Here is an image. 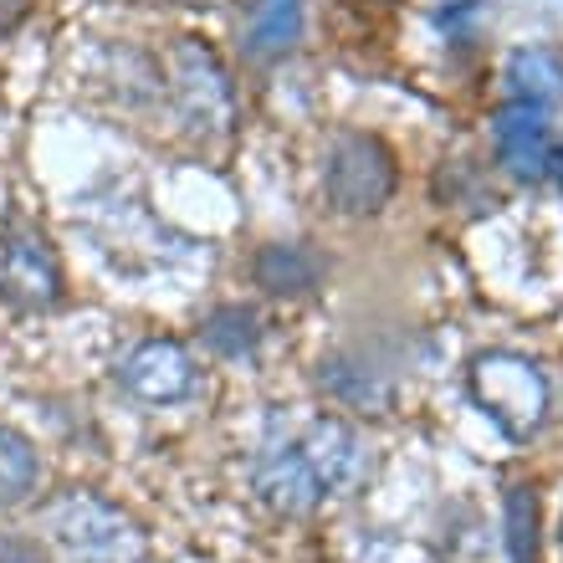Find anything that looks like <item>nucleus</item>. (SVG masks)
<instances>
[{
	"label": "nucleus",
	"mask_w": 563,
	"mask_h": 563,
	"mask_svg": "<svg viewBox=\"0 0 563 563\" xmlns=\"http://www.w3.org/2000/svg\"><path fill=\"white\" fill-rule=\"evenodd\" d=\"M395 185H400V169L385 139L364 134V129L333 134L323 154V195L339 216H354V221L379 216L395 200Z\"/></svg>",
	"instance_id": "obj_2"
},
{
	"label": "nucleus",
	"mask_w": 563,
	"mask_h": 563,
	"mask_svg": "<svg viewBox=\"0 0 563 563\" xmlns=\"http://www.w3.org/2000/svg\"><path fill=\"white\" fill-rule=\"evenodd\" d=\"M21 15H26V0H0V36H11L21 26Z\"/></svg>",
	"instance_id": "obj_14"
},
{
	"label": "nucleus",
	"mask_w": 563,
	"mask_h": 563,
	"mask_svg": "<svg viewBox=\"0 0 563 563\" xmlns=\"http://www.w3.org/2000/svg\"><path fill=\"white\" fill-rule=\"evenodd\" d=\"M323 277H328V262L312 252L308 241H267V246L252 256V282L267 297H282V302L318 292Z\"/></svg>",
	"instance_id": "obj_7"
},
{
	"label": "nucleus",
	"mask_w": 563,
	"mask_h": 563,
	"mask_svg": "<svg viewBox=\"0 0 563 563\" xmlns=\"http://www.w3.org/2000/svg\"><path fill=\"white\" fill-rule=\"evenodd\" d=\"M52 538L67 553V563H139L144 538L119 507L98 497H62L52 512Z\"/></svg>",
	"instance_id": "obj_3"
},
{
	"label": "nucleus",
	"mask_w": 563,
	"mask_h": 563,
	"mask_svg": "<svg viewBox=\"0 0 563 563\" xmlns=\"http://www.w3.org/2000/svg\"><path fill=\"white\" fill-rule=\"evenodd\" d=\"M175 88H179V98H185V113H195V119H206V123H225V113H231V88H225L221 62L210 57L206 46L185 42L175 52Z\"/></svg>",
	"instance_id": "obj_8"
},
{
	"label": "nucleus",
	"mask_w": 563,
	"mask_h": 563,
	"mask_svg": "<svg viewBox=\"0 0 563 563\" xmlns=\"http://www.w3.org/2000/svg\"><path fill=\"white\" fill-rule=\"evenodd\" d=\"M42 487V456L15 426H0V507H21Z\"/></svg>",
	"instance_id": "obj_11"
},
{
	"label": "nucleus",
	"mask_w": 563,
	"mask_h": 563,
	"mask_svg": "<svg viewBox=\"0 0 563 563\" xmlns=\"http://www.w3.org/2000/svg\"><path fill=\"white\" fill-rule=\"evenodd\" d=\"M507 549L512 563H538V503L528 487H512L507 497Z\"/></svg>",
	"instance_id": "obj_12"
},
{
	"label": "nucleus",
	"mask_w": 563,
	"mask_h": 563,
	"mask_svg": "<svg viewBox=\"0 0 563 563\" xmlns=\"http://www.w3.org/2000/svg\"><path fill=\"white\" fill-rule=\"evenodd\" d=\"M318 385L339 405H354V410H389V395H395L389 374L369 354H328L318 364Z\"/></svg>",
	"instance_id": "obj_9"
},
{
	"label": "nucleus",
	"mask_w": 563,
	"mask_h": 563,
	"mask_svg": "<svg viewBox=\"0 0 563 563\" xmlns=\"http://www.w3.org/2000/svg\"><path fill=\"white\" fill-rule=\"evenodd\" d=\"M119 385L129 400H139L144 410H175L190 405L200 395V369L185 343L175 339H144L134 343L119 364Z\"/></svg>",
	"instance_id": "obj_5"
},
{
	"label": "nucleus",
	"mask_w": 563,
	"mask_h": 563,
	"mask_svg": "<svg viewBox=\"0 0 563 563\" xmlns=\"http://www.w3.org/2000/svg\"><path fill=\"white\" fill-rule=\"evenodd\" d=\"M364 476V445L343 420L323 416L308 420L297 435L272 441L256 456V492L262 503L287 512V518H308L333 497V492L354 487Z\"/></svg>",
	"instance_id": "obj_1"
},
{
	"label": "nucleus",
	"mask_w": 563,
	"mask_h": 563,
	"mask_svg": "<svg viewBox=\"0 0 563 563\" xmlns=\"http://www.w3.org/2000/svg\"><path fill=\"white\" fill-rule=\"evenodd\" d=\"M200 343H206L216 358H252L256 343H262V318H256V308H246V302H225V308L206 312Z\"/></svg>",
	"instance_id": "obj_10"
},
{
	"label": "nucleus",
	"mask_w": 563,
	"mask_h": 563,
	"mask_svg": "<svg viewBox=\"0 0 563 563\" xmlns=\"http://www.w3.org/2000/svg\"><path fill=\"white\" fill-rule=\"evenodd\" d=\"M472 395L507 435H528L549 416V385L543 374L518 354H482L472 364Z\"/></svg>",
	"instance_id": "obj_4"
},
{
	"label": "nucleus",
	"mask_w": 563,
	"mask_h": 563,
	"mask_svg": "<svg viewBox=\"0 0 563 563\" xmlns=\"http://www.w3.org/2000/svg\"><path fill=\"white\" fill-rule=\"evenodd\" d=\"M0 297L15 312H42L62 297V267L36 225L11 221L0 241Z\"/></svg>",
	"instance_id": "obj_6"
},
{
	"label": "nucleus",
	"mask_w": 563,
	"mask_h": 563,
	"mask_svg": "<svg viewBox=\"0 0 563 563\" xmlns=\"http://www.w3.org/2000/svg\"><path fill=\"white\" fill-rule=\"evenodd\" d=\"M0 563H46V553L36 549L31 538L5 533V528H0Z\"/></svg>",
	"instance_id": "obj_13"
}]
</instances>
